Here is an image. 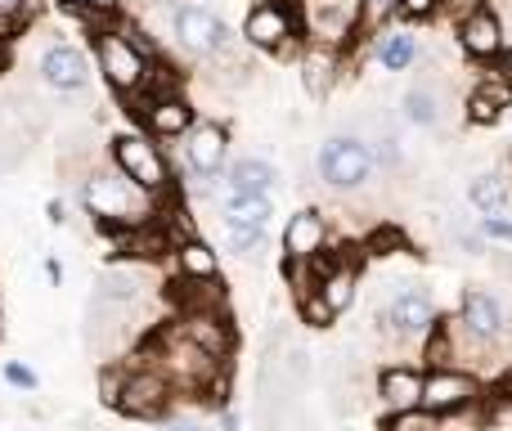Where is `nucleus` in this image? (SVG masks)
Listing matches in <instances>:
<instances>
[{"instance_id":"18","label":"nucleus","mask_w":512,"mask_h":431,"mask_svg":"<svg viewBox=\"0 0 512 431\" xmlns=\"http://www.w3.org/2000/svg\"><path fill=\"white\" fill-rule=\"evenodd\" d=\"M378 396L391 414L400 409H423V373L414 369H382L378 378Z\"/></svg>"},{"instance_id":"32","label":"nucleus","mask_w":512,"mask_h":431,"mask_svg":"<svg viewBox=\"0 0 512 431\" xmlns=\"http://www.w3.org/2000/svg\"><path fill=\"white\" fill-rule=\"evenodd\" d=\"M481 5H486V0H445V5H441V14H454V18H459V23H463V18H468L472 9H481Z\"/></svg>"},{"instance_id":"16","label":"nucleus","mask_w":512,"mask_h":431,"mask_svg":"<svg viewBox=\"0 0 512 431\" xmlns=\"http://www.w3.org/2000/svg\"><path fill=\"white\" fill-rule=\"evenodd\" d=\"M194 122H198L194 104H189L185 95H162V99H149V104H144V126H149V135H158V140L189 135Z\"/></svg>"},{"instance_id":"15","label":"nucleus","mask_w":512,"mask_h":431,"mask_svg":"<svg viewBox=\"0 0 512 431\" xmlns=\"http://www.w3.org/2000/svg\"><path fill=\"white\" fill-rule=\"evenodd\" d=\"M315 292L319 301H324L333 315H342V310H351L355 301V283H360V270H355L351 261H319L315 256Z\"/></svg>"},{"instance_id":"38","label":"nucleus","mask_w":512,"mask_h":431,"mask_svg":"<svg viewBox=\"0 0 512 431\" xmlns=\"http://www.w3.org/2000/svg\"><path fill=\"white\" fill-rule=\"evenodd\" d=\"M167 431H198V427H194V423H171Z\"/></svg>"},{"instance_id":"24","label":"nucleus","mask_w":512,"mask_h":431,"mask_svg":"<svg viewBox=\"0 0 512 431\" xmlns=\"http://www.w3.org/2000/svg\"><path fill=\"white\" fill-rule=\"evenodd\" d=\"M468 198H472V207H477V212L499 216L508 207V198H512V185H508V176H499V171H486V176H472Z\"/></svg>"},{"instance_id":"31","label":"nucleus","mask_w":512,"mask_h":431,"mask_svg":"<svg viewBox=\"0 0 512 431\" xmlns=\"http://www.w3.org/2000/svg\"><path fill=\"white\" fill-rule=\"evenodd\" d=\"M122 373H104L99 378V391H104V405H117V396H122Z\"/></svg>"},{"instance_id":"19","label":"nucleus","mask_w":512,"mask_h":431,"mask_svg":"<svg viewBox=\"0 0 512 431\" xmlns=\"http://www.w3.org/2000/svg\"><path fill=\"white\" fill-rule=\"evenodd\" d=\"M279 171L265 158H239L225 167V194H270Z\"/></svg>"},{"instance_id":"27","label":"nucleus","mask_w":512,"mask_h":431,"mask_svg":"<svg viewBox=\"0 0 512 431\" xmlns=\"http://www.w3.org/2000/svg\"><path fill=\"white\" fill-rule=\"evenodd\" d=\"M99 297H104V301H117V306H126V301L140 297V279H135L131 270H108L104 279H99Z\"/></svg>"},{"instance_id":"5","label":"nucleus","mask_w":512,"mask_h":431,"mask_svg":"<svg viewBox=\"0 0 512 431\" xmlns=\"http://www.w3.org/2000/svg\"><path fill=\"white\" fill-rule=\"evenodd\" d=\"M171 36H176L180 50L203 54V59L230 50V27L207 5H176V14H171Z\"/></svg>"},{"instance_id":"28","label":"nucleus","mask_w":512,"mask_h":431,"mask_svg":"<svg viewBox=\"0 0 512 431\" xmlns=\"http://www.w3.org/2000/svg\"><path fill=\"white\" fill-rule=\"evenodd\" d=\"M382 431H436V414H427V409H400V414L387 418Z\"/></svg>"},{"instance_id":"26","label":"nucleus","mask_w":512,"mask_h":431,"mask_svg":"<svg viewBox=\"0 0 512 431\" xmlns=\"http://www.w3.org/2000/svg\"><path fill=\"white\" fill-rule=\"evenodd\" d=\"M414 59H418V36H414V32H391V36H382L378 63H382L387 72H405Z\"/></svg>"},{"instance_id":"34","label":"nucleus","mask_w":512,"mask_h":431,"mask_svg":"<svg viewBox=\"0 0 512 431\" xmlns=\"http://www.w3.org/2000/svg\"><path fill=\"white\" fill-rule=\"evenodd\" d=\"M5 378L14 382V387H23V391H32V387H36V378L23 369V364H5Z\"/></svg>"},{"instance_id":"9","label":"nucleus","mask_w":512,"mask_h":431,"mask_svg":"<svg viewBox=\"0 0 512 431\" xmlns=\"http://www.w3.org/2000/svg\"><path fill=\"white\" fill-rule=\"evenodd\" d=\"M387 328L400 337H427L436 328V301L427 288H418V283H409V288H400L396 297H391L387 306Z\"/></svg>"},{"instance_id":"8","label":"nucleus","mask_w":512,"mask_h":431,"mask_svg":"<svg viewBox=\"0 0 512 431\" xmlns=\"http://www.w3.org/2000/svg\"><path fill=\"white\" fill-rule=\"evenodd\" d=\"M292 36H297V18L288 14V5L279 0H261L256 9H248L243 18V41L252 50H288Z\"/></svg>"},{"instance_id":"20","label":"nucleus","mask_w":512,"mask_h":431,"mask_svg":"<svg viewBox=\"0 0 512 431\" xmlns=\"http://www.w3.org/2000/svg\"><path fill=\"white\" fill-rule=\"evenodd\" d=\"M508 104H512V86H508V81H486V86H472L468 122L472 126H495L499 117H504Z\"/></svg>"},{"instance_id":"14","label":"nucleus","mask_w":512,"mask_h":431,"mask_svg":"<svg viewBox=\"0 0 512 431\" xmlns=\"http://www.w3.org/2000/svg\"><path fill=\"white\" fill-rule=\"evenodd\" d=\"M176 328L189 337V342L203 346V351H212L216 360H225V355L234 351V328L221 310H185Z\"/></svg>"},{"instance_id":"7","label":"nucleus","mask_w":512,"mask_h":431,"mask_svg":"<svg viewBox=\"0 0 512 431\" xmlns=\"http://www.w3.org/2000/svg\"><path fill=\"white\" fill-rule=\"evenodd\" d=\"M171 396H176V382H171L162 369H144V373H131V378L122 382L117 409H122L126 418H158V414H167Z\"/></svg>"},{"instance_id":"33","label":"nucleus","mask_w":512,"mask_h":431,"mask_svg":"<svg viewBox=\"0 0 512 431\" xmlns=\"http://www.w3.org/2000/svg\"><path fill=\"white\" fill-rule=\"evenodd\" d=\"M481 234H490V238H512V220L486 216V220H481Z\"/></svg>"},{"instance_id":"4","label":"nucleus","mask_w":512,"mask_h":431,"mask_svg":"<svg viewBox=\"0 0 512 431\" xmlns=\"http://www.w3.org/2000/svg\"><path fill=\"white\" fill-rule=\"evenodd\" d=\"M113 162L126 180L144 189V194H167L171 189V167L162 158V149L144 131H126L113 140Z\"/></svg>"},{"instance_id":"39","label":"nucleus","mask_w":512,"mask_h":431,"mask_svg":"<svg viewBox=\"0 0 512 431\" xmlns=\"http://www.w3.org/2000/svg\"><path fill=\"white\" fill-rule=\"evenodd\" d=\"M508 72H512V50H508Z\"/></svg>"},{"instance_id":"29","label":"nucleus","mask_w":512,"mask_h":431,"mask_svg":"<svg viewBox=\"0 0 512 431\" xmlns=\"http://www.w3.org/2000/svg\"><path fill=\"white\" fill-rule=\"evenodd\" d=\"M391 14H400V0H360V5H355V18H360L364 27H382Z\"/></svg>"},{"instance_id":"30","label":"nucleus","mask_w":512,"mask_h":431,"mask_svg":"<svg viewBox=\"0 0 512 431\" xmlns=\"http://www.w3.org/2000/svg\"><path fill=\"white\" fill-rule=\"evenodd\" d=\"M445 0H400V14L405 18H427V14H436Z\"/></svg>"},{"instance_id":"22","label":"nucleus","mask_w":512,"mask_h":431,"mask_svg":"<svg viewBox=\"0 0 512 431\" xmlns=\"http://www.w3.org/2000/svg\"><path fill=\"white\" fill-rule=\"evenodd\" d=\"M176 270L180 279H216L221 274V256L203 238H185V243H176Z\"/></svg>"},{"instance_id":"6","label":"nucleus","mask_w":512,"mask_h":431,"mask_svg":"<svg viewBox=\"0 0 512 431\" xmlns=\"http://www.w3.org/2000/svg\"><path fill=\"white\" fill-rule=\"evenodd\" d=\"M481 396L477 378L463 369H450V364H432V373H423V409L436 418L445 414H459V409H468L472 400Z\"/></svg>"},{"instance_id":"25","label":"nucleus","mask_w":512,"mask_h":431,"mask_svg":"<svg viewBox=\"0 0 512 431\" xmlns=\"http://www.w3.org/2000/svg\"><path fill=\"white\" fill-rule=\"evenodd\" d=\"M333 50H324V45H315V50H306V59H301V81H306L310 99H324L328 90H333Z\"/></svg>"},{"instance_id":"1","label":"nucleus","mask_w":512,"mask_h":431,"mask_svg":"<svg viewBox=\"0 0 512 431\" xmlns=\"http://www.w3.org/2000/svg\"><path fill=\"white\" fill-rule=\"evenodd\" d=\"M315 176L324 180L328 189H337V194L364 189L373 176H378V158H373V144L364 140V135H351V131L328 135V140L319 144Z\"/></svg>"},{"instance_id":"13","label":"nucleus","mask_w":512,"mask_h":431,"mask_svg":"<svg viewBox=\"0 0 512 431\" xmlns=\"http://www.w3.org/2000/svg\"><path fill=\"white\" fill-rule=\"evenodd\" d=\"M324 243H328V220L315 207H301V212L288 216V225H283V252H288V261H315L324 252Z\"/></svg>"},{"instance_id":"12","label":"nucleus","mask_w":512,"mask_h":431,"mask_svg":"<svg viewBox=\"0 0 512 431\" xmlns=\"http://www.w3.org/2000/svg\"><path fill=\"white\" fill-rule=\"evenodd\" d=\"M41 81L50 90H63V95H72V90H86V81H90L86 54H81L77 45H68V41L50 45V50L41 54Z\"/></svg>"},{"instance_id":"23","label":"nucleus","mask_w":512,"mask_h":431,"mask_svg":"<svg viewBox=\"0 0 512 431\" xmlns=\"http://www.w3.org/2000/svg\"><path fill=\"white\" fill-rule=\"evenodd\" d=\"M400 117H405L409 126H441L445 99L436 95L432 86H409L405 95H400Z\"/></svg>"},{"instance_id":"36","label":"nucleus","mask_w":512,"mask_h":431,"mask_svg":"<svg viewBox=\"0 0 512 431\" xmlns=\"http://www.w3.org/2000/svg\"><path fill=\"white\" fill-rule=\"evenodd\" d=\"M23 9H27V0H0V18H14Z\"/></svg>"},{"instance_id":"17","label":"nucleus","mask_w":512,"mask_h":431,"mask_svg":"<svg viewBox=\"0 0 512 431\" xmlns=\"http://www.w3.org/2000/svg\"><path fill=\"white\" fill-rule=\"evenodd\" d=\"M463 328H468L472 337H481V342H499V337L508 333V315L504 306H499L490 292H463Z\"/></svg>"},{"instance_id":"11","label":"nucleus","mask_w":512,"mask_h":431,"mask_svg":"<svg viewBox=\"0 0 512 431\" xmlns=\"http://www.w3.org/2000/svg\"><path fill=\"white\" fill-rule=\"evenodd\" d=\"M459 45H463L468 59H499L504 45H508L504 41V18H499L490 5L472 9V14L459 23Z\"/></svg>"},{"instance_id":"21","label":"nucleus","mask_w":512,"mask_h":431,"mask_svg":"<svg viewBox=\"0 0 512 431\" xmlns=\"http://www.w3.org/2000/svg\"><path fill=\"white\" fill-rule=\"evenodd\" d=\"M225 225H243V229H265L274 216V203L270 194H225V207H221Z\"/></svg>"},{"instance_id":"2","label":"nucleus","mask_w":512,"mask_h":431,"mask_svg":"<svg viewBox=\"0 0 512 431\" xmlns=\"http://www.w3.org/2000/svg\"><path fill=\"white\" fill-rule=\"evenodd\" d=\"M149 198L135 180H126L122 171L117 176H108V171H99V176L86 180V189H81V203H86L90 216L108 220V225H144L149 220Z\"/></svg>"},{"instance_id":"35","label":"nucleus","mask_w":512,"mask_h":431,"mask_svg":"<svg viewBox=\"0 0 512 431\" xmlns=\"http://www.w3.org/2000/svg\"><path fill=\"white\" fill-rule=\"evenodd\" d=\"M81 9H86V14H117L122 0H81Z\"/></svg>"},{"instance_id":"3","label":"nucleus","mask_w":512,"mask_h":431,"mask_svg":"<svg viewBox=\"0 0 512 431\" xmlns=\"http://www.w3.org/2000/svg\"><path fill=\"white\" fill-rule=\"evenodd\" d=\"M95 54H99V72H104V81L117 95H140L149 86V72H153L149 54H144V45L131 32H99Z\"/></svg>"},{"instance_id":"37","label":"nucleus","mask_w":512,"mask_h":431,"mask_svg":"<svg viewBox=\"0 0 512 431\" xmlns=\"http://www.w3.org/2000/svg\"><path fill=\"white\" fill-rule=\"evenodd\" d=\"M135 5H140L144 14H149V9H167V14H176V5H171V0H135Z\"/></svg>"},{"instance_id":"10","label":"nucleus","mask_w":512,"mask_h":431,"mask_svg":"<svg viewBox=\"0 0 512 431\" xmlns=\"http://www.w3.org/2000/svg\"><path fill=\"white\" fill-rule=\"evenodd\" d=\"M185 158L203 180L221 176L225 158H230V135H225V126L221 122H194L185 135Z\"/></svg>"}]
</instances>
